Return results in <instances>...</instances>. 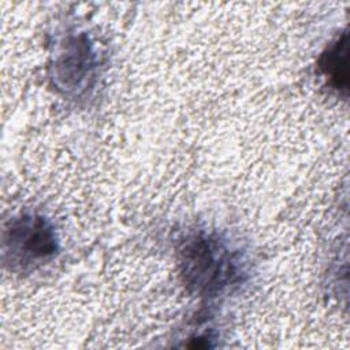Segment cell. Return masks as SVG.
I'll return each instance as SVG.
<instances>
[{"label":"cell","instance_id":"1","mask_svg":"<svg viewBox=\"0 0 350 350\" xmlns=\"http://www.w3.org/2000/svg\"><path fill=\"white\" fill-rule=\"evenodd\" d=\"M178 260L183 284L201 297H217L242 283L246 275L241 252L215 232L189 235L179 247Z\"/></svg>","mask_w":350,"mask_h":350},{"label":"cell","instance_id":"2","mask_svg":"<svg viewBox=\"0 0 350 350\" xmlns=\"http://www.w3.org/2000/svg\"><path fill=\"white\" fill-rule=\"evenodd\" d=\"M5 245L11 254V265L38 267L57 253L59 245L53 227L40 215H21L10 223Z\"/></svg>","mask_w":350,"mask_h":350},{"label":"cell","instance_id":"3","mask_svg":"<svg viewBox=\"0 0 350 350\" xmlns=\"http://www.w3.org/2000/svg\"><path fill=\"white\" fill-rule=\"evenodd\" d=\"M57 85L66 90H79L89 83L94 68V53L86 36L71 38L55 64Z\"/></svg>","mask_w":350,"mask_h":350},{"label":"cell","instance_id":"4","mask_svg":"<svg viewBox=\"0 0 350 350\" xmlns=\"http://www.w3.org/2000/svg\"><path fill=\"white\" fill-rule=\"evenodd\" d=\"M319 71L329 89L339 96H347V33H340L321 52L317 62Z\"/></svg>","mask_w":350,"mask_h":350}]
</instances>
